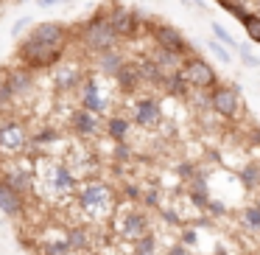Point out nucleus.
<instances>
[{
    "label": "nucleus",
    "instance_id": "nucleus-22",
    "mask_svg": "<svg viewBox=\"0 0 260 255\" xmlns=\"http://www.w3.org/2000/svg\"><path fill=\"white\" fill-rule=\"evenodd\" d=\"M115 81H118V87L123 93H135L137 87L143 84V79H140V73H137V68H135V62H132V59H126V65L118 70Z\"/></svg>",
    "mask_w": 260,
    "mask_h": 255
},
{
    "label": "nucleus",
    "instance_id": "nucleus-12",
    "mask_svg": "<svg viewBox=\"0 0 260 255\" xmlns=\"http://www.w3.org/2000/svg\"><path fill=\"white\" fill-rule=\"evenodd\" d=\"M107 20L120 40H132L140 31V17L126 6H112V12H107Z\"/></svg>",
    "mask_w": 260,
    "mask_h": 255
},
{
    "label": "nucleus",
    "instance_id": "nucleus-17",
    "mask_svg": "<svg viewBox=\"0 0 260 255\" xmlns=\"http://www.w3.org/2000/svg\"><path fill=\"white\" fill-rule=\"evenodd\" d=\"M0 213H6L9 219H23L25 216V196L14 191L12 185L0 180Z\"/></svg>",
    "mask_w": 260,
    "mask_h": 255
},
{
    "label": "nucleus",
    "instance_id": "nucleus-8",
    "mask_svg": "<svg viewBox=\"0 0 260 255\" xmlns=\"http://www.w3.org/2000/svg\"><path fill=\"white\" fill-rule=\"evenodd\" d=\"M6 73V79H9V87H12V93H14V101L17 98H31L37 93V70H31V68H25L23 62L20 65H14V68H6L3 70Z\"/></svg>",
    "mask_w": 260,
    "mask_h": 255
},
{
    "label": "nucleus",
    "instance_id": "nucleus-16",
    "mask_svg": "<svg viewBox=\"0 0 260 255\" xmlns=\"http://www.w3.org/2000/svg\"><path fill=\"white\" fill-rule=\"evenodd\" d=\"M79 90H81V107L92 109V112H98V115L109 109V96L101 90V84H98L95 79H84Z\"/></svg>",
    "mask_w": 260,
    "mask_h": 255
},
{
    "label": "nucleus",
    "instance_id": "nucleus-41",
    "mask_svg": "<svg viewBox=\"0 0 260 255\" xmlns=\"http://www.w3.org/2000/svg\"><path fill=\"white\" fill-rule=\"evenodd\" d=\"M182 244H185V247H193V244H196V230H185V233H182Z\"/></svg>",
    "mask_w": 260,
    "mask_h": 255
},
{
    "label": "nucleus",
    "instance_id": "nucleus-28",
    "mask_svg": "<svg viewBox=\"0 0 260 255\" xmlns=\"http://www.w3.org/2000/svg\"><path fill=\"white\" fill-rule=\"evenodd\" d=\"M241 224L252 233H260V202H254V205L241 210Z\"/></svg>",
    "mask_w": 260,
    "mask_h": 255
},
{
    "label": "nucleus",
    "instance_id": "nucleus-5",
    "mask_svg": "<svg viewBox=\"0 0 260 255\" xmlns=\"http://www.w3.org/2000/svg\"><path fill=\"white\" fill-rule=\"evenodd\" d=\"M31 152V129L20 118H0V154L6 157H23Z\"/></svg>",
    "mask_w": 260,
    "mask_h": 255
},
{
    "label": "nucleus",
    "instance_id": "nucleus-19",
    "mask_svg": "<svg viewBox=\"0 0 260 255\" xmlns=\"http://www.w3.org/2000/svg\"><path fill=\"white\" fill-rule=\"evenodd\" d=\"M162 90L168 93V96H174V98H190V81L185 79V73H182V68L179 70H171V73H165V79H162Z\"/></svg>",
    "mask_w": 260,
    "mask_h": 255
},
{
    "label": "nucleus",
    "instance_id": "nucleus-36",
    "mask_svg": "<svg viewBox=\"0 0 260 255\" xmlns=\"http://www.w3.org/2000/svg\"><path fill=\"white\" fill-rule=\"evenodd\" d=\"M112 157H115V160H123V163H129V160H132V146H129L126 140H120L118 146L112 149Z\"/></svg>",
    "mask_w": 260,
    "mask_h": 255
},
{
    "label": "nucleus",
    "instance_id": "nucleus-30",
    "mask_svg": "<svg viewBox=\"0 0 260 255\" xmlns=\"http://www.w3.org/2000/svg\"><path fill=\"white\" fill-rule=\"evenodd\" d=\"M241 23H243V29H246V34L252 37L254 42H260V14H252V12H249L246 17L241 20Z\"/></svg>",
    "mask_w": 260,
    "mask_h": 255
},
{
    "label": "nucleus",
    "instance_id": "nucleus-3",
    "mask_svg": "<svg viewBox=\"0 0 260 255\" xmlns=\"http://www.w3.org/2000/svg\"><path fill=\"white\" fill-rule=\"evenodd\" d=\"M76 208L81 210L87 221H109L118 210V196L107 182L87 180L76 191Z\"/></svg>",
    "mask_w": 260,
    "mask_h": 255
},
{
    "label": "nucleus",
    "instance_id": "nucleus-2",
    "mask_svg": "<svg viewBox=\"0 0 260 255\" xmlns=\"http://www.w3.org/2000/svg\"><path fill=\"white\" fill-rule=\"evenodd\" d=\"M34 191L42 199H56V202H68L76 199L79 191V177L62 160L40 157L34 163Z\"/></svg>",
    "mask_w": 260,
    "mask_h": 255
},
{
    "label": "nucleus",
    "instance_id": "nucleus-11",
    "mask_svg": "<svg viewBox=\"0 0 260 255\" xmlns=\"http://www.w3.org/2000/svg\"><path fill=\"white\" fill-rule=\"evenodd\" d=\"M70 132L79 137H95L104 132V121L98 112H92L87 107H79L70 112Z\"/></svg>",
    "mask_w": 260,
    "mask_h": 255
},
{
    "label": "nucleus",
    "instance_id": "nucleus-32",
    "mask_svg": "<svg viewBox=\"0 0 260 255\" xmlns=\"http://www.w3.org/2000/svg\"><path fill=\"white\" fill-rule=\"evenodd\" d=\"M218 3H221V6H224L226 12L232 14V17H238V20H243V17L249 14V9L243 6V3H238V0H218Z\"/></svg>",
    "mask_w": 260,
    "mask_h": 255
},
{
    "label": "nucleus",
    "instance_id": "nucleus-10",
    "mask_svg": "<svg viewBox=\"0 0 260 255\" xmlns=\"http://www.w3.org/2000/svg\"><path fill=\"white\" fill-rule=\"evenodd\" d=\"M210 107L221 118H238L241 115V98H238V84L235 87H215L210 90Z\"/></svg>",
    "mask_w": 260,
    "mask_h": 255
},
{
    "label": "nucleus",
    "instance_id": "nucleus-15",
    "mask_svg": "<svg viewBox=\"0 0 260 255\" xmlns=\"http://www.w3.org/2000/svg\"><path fill=\"white\" fill-rule=\"evenodd\" d=\"M148 29H151V40L157 42L159 48L176 51V53H182V56L187 53V40L174 29V25H162V23H159V25H148Z\"/></svg>",
    "mask_w": 260,
    "mask_h": 255
},
{
    "label": "nucleus",
    "instance_id": "nucleus-14",
    "mask_svg": "<svg viewBox=\"0 0 260 255\" xmlns=\"http://www.w3.org/2000/svg\"><path fill=\"white\" fill-rule=\"evenodd\" d=\"M81 81H84V70L76 62H59L53 68V87H56V93H70L76 87H81Z\"/></svg>",
    "mask_w": 260,
    "mask_h": 255
},
{
    "label": "nucleus",
    "instance_id": "nucleus-7",
    "mask_svg": "<svg viewBox=\"0 0 260 255\" xmlns=\"http://www.w3.org/2000/svg\"><path fill=\"white\" fill-rule=\"evenodd\" d=\"M0 174H3V182H6V185H12L14 191H20L23 196L34 193V165L25 163L23 157L9 163V165H3Z\"/></svg>",
    "mask_w": 260,
    "mask_h": 255
},
{
    "label": "nucleus",
    "instance_id": "nucleus-34",
    "mask_svg": "<svg viewBox=\"0 0 260 255\" xmlns=\"http://www.w3.org/2000/svg\"><path fill=\"white\" fill-rule=\"evenodd\" d=\"M207 48H210V51H213V56H218V59H221V62H224V65H230V62H232V56H230V51H226V48H224V45H221V42H215V40H210V42H207Z\"/></svg>",
    "mask_w": 260,
    "mask_h": 255
},
{
    "label": "nucleus",
    "instance_id": "nucleus-18",
    "mask_svg": "<svg viewBox=\"0 0 260 255\" xmlns=\"http://www.w3.org/2000/svg\"><path fill=\"white\" fill-rule=\"evenodd\" d=\"M126 65V56L118 51V48H109V51L95 53V68L101 70V76H118V70Z\"/></svg>",
    "mask_w": 260,
    "mask_h": 255
},
{
    "label": "nucleus",
    "instance_id": "nucleus-13",
    "mask_svg": "<svg viewBox=\"0 0 260 255\" xmlns=\"http://www.w3.org/2000/svg\"><path fill=\"white\" fill-rule=\"evenodd\" d=\"M162 121V107H159L157 98H137L135 107H132V124L143 126V129H151Z\"/></svg>",
    "mask_w": 260,
    "mask_h": 255
},
{
    "label": "nucleus",
    "instance_id": "nucleus-25",
    "mask_svg": "<svg viewBox=\"0 0 260 255\" xmlns=\"http://www.w3.org/2000/svg\"><path fill=\"white\" fill-rule=\"evenodd\" d=\"M148 56L154 59V62L159 65V68L165 70V73H171V70H179L182 68V62H185V59H182V53H176V51H168V48H154L151 53H148Z\"/></svg>",
    "mask_w": 260,
    "mask_h": 255
},
{
    "label": "nucleus",
    "instance_id": "nucleus-33",
    "mask_svg": "<svg viewBox=\"0 0 260 255\" xmlns=\"http://www.w3.org/2000/svg\"><path fill=\"white\" fill-rule=\"evenodd\" d=\"M12 101H14V93L9 87V79H6V73H0V107H9Z\"/></svg>",
    "mask_w": 260,
    "mask_h": 255
},
{
    "label": "nucleus",
    "instance_id": "nucleus-9",
    "mask_svg": "<svg viewBox=\"0 0 260 255\" xmlns=\"http://www.w3.org/2000/svg\"><path fill=\"white\" fill-rule=\"evenodd\" d=\"M182 73H185V79L190 81V87L193 90H213V84H215V70L210 68L204 59H199V56H193V59H185L182 62Z\"/></svg>",
    "mask_w": 260,
    "mask_h": 255
},
{
    "label": "nucleus",
    "instance_id": "nucleus-35",
    "mask_svg": "<svg viewBox=\"0 0 260 255\" xmlns=\"http://www.w3.org/2000/svg\"><path fill=\"white\" fill-rule=\"evenodd\" d=\"M238 53H241V59H243V65H246V68H260V59L249 51V45H238Z\"/></svg>",
    "mask_w": 260,
    "mask_h": 255
},
{
    "label": "nucleus",
    "instance_id": "nucleus-40",
    "mask_svg": "<svg viewBox=\"0 0 260 255\" xmlns=\"http://www.w3.org/2000/svg\"><path fill=\"white\" fill-rule=\"evenodd\" d=\"M62 3H68V0H37L40 9H56V6H62Z\"/></svg>",
    "mask_w": 260,
    "mask_h": 255
},
{
    "label": "nucleus",
    "instance_id": "nucleus-27",
    "mask_svg": "<svg viewBox=\"0 0 260 255\" xmlns=\"http://www.w3.org/2000/svg\"><path fill=\"white\" fill-rule=\"evenodd\" d=\"M238 180H241V185L246 188V191H254V188L260 185V165H254V163L243 165V168L238 171Z\"/></svg>",
    "mask_w": 260,
    "mask_h": 255
},
{
    "label": "nucleus",
    "instance_id": "nucleus-29",
    "mask_svg": "<svg viewBox=\"0 0 260 255\" xmlns=\"http://www.w3.org/2000/svg\"><path fill=\"white\" fill-rule=\"evenodd\" d=\"M135 255H157V236L146 233L135 241Z\"/></svg>",
    "mask_w": 260,
    "mask_h": 255
},
{
    "label": "nucleus",
    "instance_id": "nucleus-38",
    "mask_svg": "<svg viewBox=\"0 0 260 255\" xmlns=\"http://www.w3.org/2000/svg\"><path fill=\"white\" fill-rule=\"evenodd\" d=\"M28 25H31V20H28V17H20L17 23L12 25V37H20V34H23V29H28Z\"/></svg>",
    "mask_w": 260,
    "mask_h": 255
},
{
    "label": "nucleus",
    "instance_id": "nucleus-1",
    "mask_svg": "<svg viewBox=\"0 0 260 255\" xmlns=\"http://www.w3.org/2000/svg\"><path fill=\"white\" fill-rule=\"evenodd\" d=\"M70 45V29L64 23L48 20L31 29V34L17 45V59L31 70L56 68L64 59V51Z\"/></svg>",
    "mask_w": 260,
    "mask_h": 255
},
{
    "label": "nucleus",
    "instance_id": "nucleus-24",
    "mask_svg": "<svg viewBox=\"0 0 260 255\" xmlns=\"http://www.w3.org/2000/svg\"><path fill=\"white\" fill-rule=\"evenodd\" d=\"M64 236H68L73 252H87V249L92 247V236H90V230H87L84 224H70L68 230H64Z\"/></svg>",
    "mask_w": 260,
    "mask_h": 255
},
{
    "label": "nucleus",
    "instance_id": "nucleus-31",
    "mask_svg": "<svg viewBox=\"0 0 260 255\" xmlns=\"http://www.w3.org/2000/svg\"><path fill=\"white\" fill-rule=\"evenodd\" d=\"M210 29H213V37H218V40H221V45L235 48V51H238V40H235V37H232L230 31H226L224 25H221V23H210Z\"/></svg>",
    "mask_w": 260,
    "mask_h": 255
},
{
    "label": "nucleus",
    "instance_id": "nucleus-43",
    "mask_svg": "<svg viewBox=\"0 0 260 255\" xmlns=\"http://www.w3.org/2000/svg\"><path fill=\"white\" fill-rule=\"evenodd\" d=\"M76 255H92V252H90V249H87V252H76Z\"/></svg>",
    "mask_w": 260,
    "mask_h": 255
},
{
    "label": "nucleus",
    "instance_id": "nucleus-21",
    "mask_svg": "<svg viewBox=\"0 0 260 255\" xmlns=\"http://www.w3.org/2000/svg\"><path fill=\"white\" fill-rule=\"evenodd\" d=\"M132 62H135V68H137V73H140L143 84H162L165 70L159 68L151 56H137V59H132Z\"/></svg>",
    "mask_w": 260,
    "mask_h": 255
},
{
    "label": "nucleus",
    "instance_id": "nucleus-6",
    "mask_svg": "<svg viewBox=\"0 0 260 255\" xmlns=\"http://www.w3.org/2000/svg\"><path fill=\"white\" fill-rule=\"evenodd\" d=\"M115 233H118L120 238H126V241H137L140 236H146V233H151V219H148V213H143V210H135V208H120L115 210Z\"/></svg>",
    "mask_w": 260,
    "mask_h": 255
},
{
    "label": "nucleus",
    "instance_id": "nucleus-37",
    "mask_svg": "<svg viewBox=\"0 0 260 255\" xmlns=\"http://www.w3.org/2000/svg\"><path fill=\"white\" fill-rule=\"evenodd\" d=\"M140 199L148 205V208H157V205H159V191H157V188H143V196Z\"/></svg>",
    "mask_w": 260,
    "mask_h": 255
},
{
    "label": "nucleus",
    "instance_id": "nucleus-4",
    "mask_svg": "<svg viewBox=\"0 0 260 255\" xmlns=\"http://www.w3.org/2000/svg\"><path fill=\"white\" fill-rule=\"evenodd\" d=\"M81 45H84V51L87 53H101V51H109V48H118V42H120V37L115 34V29L109 25V20H107V14L104 12H98L92 20H87L84 25H81Z\"/></svg>",
    "mask_w": 260,
    "mask_h": 255
},
{
    "label": "nucleus",
    "instance_id": "nucleus-23",
    "mask_svg": "<svg viewBox=\"0 0 260 255\" xmlns=\"http://www.w3.org/2000/svg\"><path fill=\"white\" fill-rule=\"evenodd\" d=\"M104 132H107V137H112L115 143L129 140V135H132V121L123 118V115H112V118L104 124Z\"/></svg>",
    "mask_w": 260,
    "mask_h": 255
},
{
    "label": "nucleus",
    "instance_id": "nucleus-39",
    "mask_svg": "<svg viewBox=\"0 0 260 255\" xmlns=\"http://www.w3.org/2000/svg\"><path fill=\"white\" fill-rule=\"evenodd\" d=\"M193 174H196V165H193V163H182V165H179V177H185V180H190Z\"/></svg>",
    "mask_w": 260,
    "mask_h": 255
},
{
    "label": "nucleus",
    "instance_id": "nucleus-20",
    "mask_svg": "<svg viewBox=\"0 0 260 255\" xmlns=\"http://www.w3.org/2000/svg\"><path fill=\"white\" fill-rule=\"evenodd\" d=\"M56 143H62V132L53 129V126H40L37 132H31V152H37V154L48 152Z\"/></svg>",
    "mask_w": 260,
    "mask_h": 255
},
{
    "label": "nucleus",
    "instance_id": "nucleus-42",
    "mask_svg": "<svg viewBox=\"0 0 260 255\" xmlns=\"http://www.w3.org/2000/svg\"><path fill=\"white\" fill-rule=\"evenodd\" d=\"M238 3H243V6H249V3H254V0H238Z\"/></svg>",
    "mask_w": 260,
    "mask_h": 255
},
{
    "label": "nucleus",
    "instance_id": "nucleus-26",
    "mask_svg": "<svg viewBox=\"0 0 260 255\" xmlns=\"http://www.w3.org/2000/svg\"><path fill=\"white\" fill-rule=\"evenodd\" d=\"M40 255H73L68 236H56V238H42L40 241Z\"/></svg>",
    "mask_w": 260,
    "mask_h": 255
}]
</instances>
